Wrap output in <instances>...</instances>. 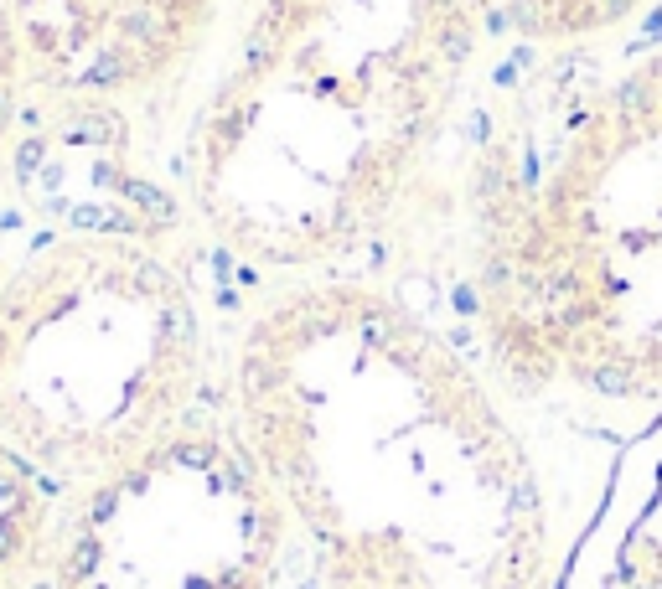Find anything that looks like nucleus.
I'll use <instances>...</instances> for the list:
<instances>
[{"mask_svg": "<svg viewBox=\"0 0 662 589\" xmlns=\"http://www.w3.org/2000/svg\"><path fill=\"white\" fill-rule=\"evenodd\" d=\"M223 414L316 589H554L559 507L513 393L394 285L269 290L233 336Z\"/></svg>", "mask_w": 662, "mask_h": 589, "instance_id": "1", "label": "nucleus"}, {"mask_svg": "<svg viewBox=\"0 0 662 589\" xmlns=\"http://www.w3.org/2000/svg\"><path fill=\"white\" fill-rule=\"evenodd\" d=\"M487 0H254L187 140V207L228 259L337 274L425 186Z\"/></svg>", "mask_w": 662, "mask_h": 589, "instance_id": "2", "label": "nucleus"}, {"mask_svg": "<svg viewBox=\"0 0 662 589\" xmlns=\"http://www.w3.org/2000/svg\"><path fill=\"white\" fill-rule=\"evenodd\" d=\"M466 295L492 378L528 403H662V42L466 186Z\"/></svg>", "mask_w": 662, "mask_h": 589, "instance_id": "3", "label": "nucleus"}, {"mask_svg": "<svg viewBox=\"0 0 662 589\" xmlns=\"http://www.w3.org/2000/svg\"><path fill=\"white\" fill-rule=\"evenodd\" d=\"M213 336L176 254L125 228H47L0 264V440L78 491L202 414Z\"/></svg>", "mask_w": 662, "mask_h": 589, "instance_id": "4", "label": "nucleus"}, {"mask_svg": "<svg viewBox=\"0 0 662 589\" xmlns=\"http://www.w3.org/2000/svg\"><path fill=\"white\" fill-rule=\"evenodd\" d=\"M290 553L259 460L223 409H202L63 496L42 589H275Z\"/></svg>", "mask_w": 662, "mask_h": 589, "instance_id": "5", "label": "nucleus"}, {"mask_svg": "<svg viewBox=\"0 0 662 589\" xmlns=\"http://www.w3.org/2000/svg\"><path fill=\"white\" fill-rule=\"evenodd\" d=\"M11 11L37 99L99 109L171 88L218 26V0H11Z\"/></svg>", "mask_w": 662, "mask_h": 589, "instance_id": "6", "label": "nucleus"}, {"mask_svg": "<svg viewBox=\"0 0 662 589\" xmlns=\"http://www.w3.org/2000/svg\"><path fill=\"white\" fill-rule=\"evenodd\" d=\"M554 589H662V429L626 460Z\"/></svg>", "mask_w": 662, "mask_h": 589, "instance_id": "7", "label": "nucleus"}, {"mask_svg": "<svg viewBox=\"0 0 662 589\" xmlns=\"http://www.w3.org/2000/svg\"><path fill=\"white\" fill-rule=\"evenodd\" d=\"M57 512L63 491L16 445L0 440V589H42Z\"/></svg>", "mask_w": 662, "mask_h": 589, "instance_id": "8", "label": "nucleus"}, {"mask_svg": "<svg viewBox=\"0 0 662 589\" xmlns=\"http://www.w3.org/2000/svg\"><path fill=\"white\" fill-rule=\"evenodd\" d=\"M492 21L528 47H580L631 26L652 0H487Z\"/></svg>", "mask_w": 662, "mask_h": 589, "instance_id": "9", "label": "nucleus"}, {"mask_svg": "<svg viewBox=\"0 0 662 589\" xmlns=\"http://www.w3.org/2000/svg\"><path fill=\"white\" fill-rule=\"evenodd\" d=\"M32 99H37V93H32V73H26L16 11H11V0H0V192H6V171H11L16 145H21Z\"/></svg>", "mask_w": 662, "mask_h": 589, "instance_id": "10", "label": "nucleus"}, {"mask_svg": "<svg viewBox=\"0 0 662 589\" xmlns=\"http://www.w3.org/2000/svg\"><path fill=\"white\" fill-rule=\"evenodd\" d=\"M0 264H6V243H0Z\"/></svg>", "mask_w": 662, "mask_h": 589, "instance_id": "11", "label": "nucleus"}]
</instances>
